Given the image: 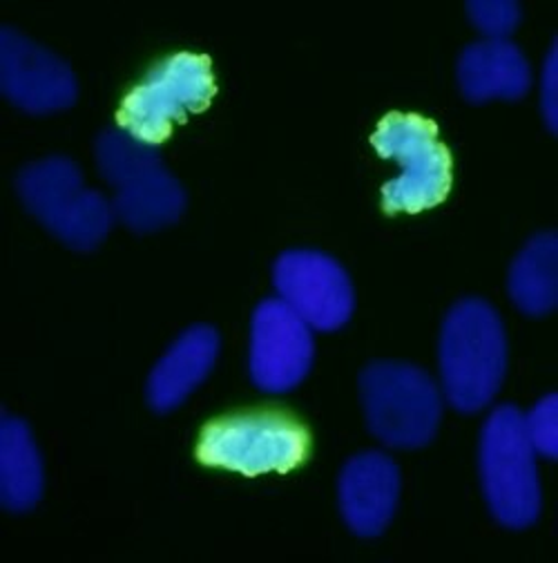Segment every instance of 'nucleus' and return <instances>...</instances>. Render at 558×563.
<instances>
[{"instance_id": "nucleus-15", "label": "nucleus", "mask_w": 558, "mask_h": 563, "mask_svg": "<svg viewBox=\"0 0 558 563\" xmlns=\"http://www.w3.org/2000/svg\"><path fill=\"white\" fill-rule=\"evenodd\" d=\"M45 489L41 450L27 422L3 413L0 418V501L10 512L32 510Z\"/></svg>"}, {"instance_id": "nucleus-17", "label": "nucleus", "mask_w": 558, "mask_h": 563, "mask_svg": "<svg viewBox=\"0 0 558 563\" xmlns=\"http://www.w3.org/2000/svg\"><path fill=\"white\" fill-rule=\"evenodd\" d=\"M467 14L484 38H507L523 16L514 0H469Z\"/></svg>"}, {"instance_id": "nucleus-7", "label": "nucleus", "mask_w": 558, "mask_h": 563, "mask_svg": "<svg viewBox=\"0 0 558 563\" xmlns=\"http://www.w3.org/2000/svg\"><path fill=\"white\" fill-rule=\"evenodd\" d=\"M309 448V432L293 416L248 411L208 422L199 437L197 459L246 476L284 474L306 461Z\"/></svg>"}, {"instance_id": "nucleus-11", "label": "nucleus", "mask_w": 558, "mask_h": 563, "mask_svg": "<svg viewBox=\"0 0 558 563\" xmlns=\"http://www.w3.org/2000/svg\"><path fill=\"white\" fill-rule=\"evenodd\" d=\"M0 88L30 114L67 110L79 97L72 67L14 27L0 30Z\"/></svg>"}, {"instance_id": "nucleus-6", "label": "nucleus", "mask_w": 558, "mask_h": 563, "mask_svg": "<svg viewBox=\"0 0 558 563\" xmlns=\"http://www.w3.org/2000/svg\"><path fill=\"white\" fill-rule=\"evenodd\" d=\"M371 144L380 157L400 166V175L384 184L382 203L389 213H421L438 206L451 188V155L434 121L421 114H387Z\"/></svg>"}, {"instance_id": "nucleus-14", "label": "nucleus", "mask_w": 558, "mask_h": 563, "mask_svg": "<svg viewBox=\"0 0 558 563\" xmlns=\"http://www.w3.org/2000/svg\"><path fill=\"white\" fill-rule=\"evenodd\" d=\"M456 77L460 92L471 103L516 101L532 88V65L514 41L480 38L460 52Z\"/></svg>"}, {"instance_id": "nucleus-12", "label": "nucleus", "mask_w": 558, "mask_h": 563, "mask_svg": "<svg viewBox=\"0 0 558 563\" xmlns=\"http://www.w3.org/2000/svg\"><path fill=\"white\" fill-rule=\"evenodd\" d=\"M402 476L398 463L378 450L348 459L337 478L344 523L358 537H380L395 517Z\"/></svg>"}, {"instance_id": "nucleus-8", "label": "nucleus", "mask_w": 558, "mask_h": 563, "mask_svg": "<svg viewBox=\"0 0 558 563\" xmlns=\"http://www.w3.org/2000/svg\"><path fill=\"white\" fill-rule=\"evenodd\" d=\"M213 95L211 58L192 52L172 54L125 95L119 108V128L157 146L170 136L177 121L203 110Z\"/></svg>"}, {"instance_id": "nucleus-10", "label": "nucleus", "mask_w": 558, "mask_h": 563, "mask_svg": "<svg viewBox=\"0 0 558 563\" xmlns=\"http://www.w3.org/2000/svg\"><path fill=\"white\" fill-rule=\"evenodd\" d=\"M313 361V329L279 298L261 300L250 320L248 346L255 387L266 394H287L309 376Z\"/></svg>"}, {"instance_id": "nucleus-2", "label": "nucleus", "mask_w": 558, "mask_h": 563, "mask_svg": "<svg viewBox=\"0 0 558 563\" xmlns=\"http://www.w3.org/2000/svg\"><path fill=\"white\" fill-rule=\"evenodd\" d=\"M94 155L101 177L114 190L116 220L127 229L153 233L183 216L186 190L166 168L157 146L121 128H108L97 139Z\"/></svg>"}, {"instance_id": "nucleus-5", "label": "nucleus", "mask_w": 558, "mask_h": 563, "mask_svg": "<svg viewBox=\"0 0 558 563\" xmlns=\"http://www.w3.org/2000/svg\"><path fill=\"white\" fill-rule=\"evenodd\" d=\"M360 400L369 432L395 450H421L440 428L445 398L423 367L378 361L360 374Z\"/></svg>"}, {"instance_id": "nucleus-13", "label": "nucleus", "mask_w": 558, "mask_h": 563, "mask_svg": "<svg viewBox=\"0 0 558 563\" xmlns=\"http://www.w3.org/2000/svg\"><path fill=\"white\" fill-rule=\"evenodd\" d=\"M220 349V333L208 324H194L179 333L148 376V405L159 413H168L183 405L215 369Z\"/></svg>"}, {"instance_id": "nucleus-9", "label": "nucleus", "mask_w": 558, "mask_h": 563, "mask_svg": "<svg viewBox=\"0 0 558 563\" xmlns=\"http://www.w3.org/2000/svg\"><path fill=\"white\" fill-rule=\"evenodd\" d=\"M272 285L277 298L313 331H337L354 316V282L346 268L324 251H284L272 264Z\"/></svg>"}, {"instance_id": "nucleus-1", "label": "nucleus", "mask_w": 558, "mask_h": 563, "mask_svg": "<svg viewBox=\"0 0 558 563\" xmlns=\"http://www.w3.org/2000/svg\"><path fill=\"white\" fill-rule=\"evenodd\" d=\"M507 331L501 313L482 298L458 300L438 340L443 398L460 413L490 405L507 374Z\"/></svg>"}, {"instance_id": "nucleus-4", "label": "nucleus", "mask_w": 558, "mask_h": 563, "mask_svg": "<svg viewBox=\"0 0 558 563\" xmlns=\"http://www.w3.org/2000/svg\"><path fill=\"white\" fill-rule=\"evenodd\" d=\"M16 188L30 213L75 251L97 249L114 227L112 199L90 188L69 157L52 155L25 166Z\"/></svg>"}, {"instance_id": "nucleus-18", "label": "nucleus", "mask_w": 558, "mask_h": 563, "mask_svg": "<svg viewBox=\"0 0 558 563\" xmlns=\"http://www.w3.org/2000/svg\"><path fill=\"white\" fill-rule=\"evenodd\" d=\"M527 439L538 456L556 459L558 454V398L547 394L527 413H523Z\"/></svg>"}, {"instance_id": "nucleus-16", "label": "nucleus", "mask_w": 558, "mask_h": 563, "mask_svg": "<svg viewBox=\"0 0 558 563\" xmlns=\"http://www.w3.org/2000/svg\"><path fill=\"white\" fill-rule=\"evenodd\" d=\"M507 291L525 316H547L558 302V238L547 231L534 235L514 257Z\"/></svg>"}, {"instance_id": "nucleus-19", "label": "nucleus", "mask_w": 558, "mask_h": 563, "mask_svg": "<svg viewBox=\"0 0 558 563\" xmlns=\"http://www.w3.org/2000/svg\"><path fill=\"white\" fill-rule=\"evenodd\" d=\"M540 110L547 128L556 132L558 123V60H556V43H551L545 65H543V75H540Z\"/></svg>"}, {"instance_id": "nucleus-3", "label": "nucleus", "mask_w": 558, "mask_h": 563, "mask_svg": "<svg viewBox=\"0 0 558 563\" xmlns=\"http://www.w3.org/2000/svg\"><path fill=\"white\" fill-rule=\"evenodd\" d=\"M536 459L523 411L514 405H499L482 422L478 472L487 508L505 528L525 530L540 517L543 489Z\"/></svg>"}]
</instances>
